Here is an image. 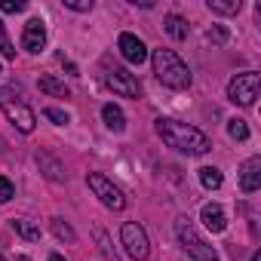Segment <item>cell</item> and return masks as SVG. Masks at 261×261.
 I'll list each match as a JSON object with an SVG mask.
<instances>
[{
	"label": "cell",
	"mask_w": 261,
	"mask_h": 261,
	"mask_svg": "<svg viewBox=\"0 0 261 261\" xmlns=\"http://www.w3.org/2000/svg\"><path fill=\"white\" fill-rule=\"evenodd\" d=\"M49 224H53V233H56L59 240H65V243H74V240H77L74 227H71V224H65V218H53Z\"/></svg>",
	"instance_id": "cell-21"
},
{
	"label": "cell",
	"mask_w": 261,
	"mask_h": 261,
	"mask_svg": "<svg viewBox=\"0 0 261 261\" xmlns=\"http://www.w3.org/2000/svg\"><path fill=\"white\" fill-rule=\"evenodd\" d=\"M209 40H215V43H224L227 40V31L224 28H209V34H206Z\"/></svg>",
	"instance_id": "cell-28"
},
{
	"label": "cell",
	"mask_w": 261,
	"mask_h": 261,
	"mask_svg": "<svg viewBox=\"0 0 261 261\" xmlns=\"http://www.w3.org/2000/svg\"><path fill=\"white\" fill-rule=\"evenodd\" d=\"M37 86H40V92H46V95H53V98H68V95H71V89H68L59 77H49V74L40 77Z\"/></svg>",
	"instance_id": "cell-14"
},
{
	"label": "cell",
	"mask_w": 261,
	"mask_h": 261,
	"mask_svg": "<svg viewBox=\"0 0 261 261\" xmlns=\"http://www.w3.org/2000/svg\"><path fill=\"white\" fill-rule=\"evenodd\" d=\"M0 261H4V255H0Z\"/></svg>",
	"instance_id": "cell-32"
},
{
	"label": "cell",
	"mask_w": 261,
	"mask_h": 261,
	"mask_svg": "<svg viewBox=\"0 0 261 261\" xmlns=\"http://www.w3.org/2000/svg\"><path fill=\"white\" fill-rule=\"evenodd\" d=\"M252 261H261V255H258V252H255V255H252Z\"/></svg>",
	"instance_id": "cell-31"
},
{
	"label": "cell",
	"mask_w": 261,
	"mask_h": 261,
	"mask_svg": "<svg viewBox=\"0 0 261 261\" xmlns=\"http://www.w3.org/2000/svg\"><path fill=\"white\" fill-rule=\"evenodd\" d=\"M200 218H203V224H206V230H212V233H221V230L227 227V218H224V209H221L218 203H206V206H203V212H200Z\"/></svg>",
	"instance_id": "cell-12"
},
{
	"label": "cell",
	"mask_w": 261,
	"mask_h": 261,
	"mask_svg": "<svg viewBox=\"0 0 261 261\" xmlns=\"http://www.w3.org/2000/svg\"><path fill=\"white\" fill-rule=\"evenodd\" d=\"M0 56H4V59H16V46L10 43V37H7V28H4V22H0Z\"/></svg>",
	"instance_id": "cell-22"
},
{
	"label": "cell",
	"mask_w": 261,
	"mask_h": 261,
	"mask_svg": "<svg viewBox=\"0 0 261 261\" xmlns=\"http://www.w3.org/2000/svg\"><path fill=\"white\" fill-rule=\"evenodd\" d=\"M221 181H224V175H221L215 166H203V169H200V185H203L206 191H218Z\"/></svg>",
	"instance_id": "cell-16"
},
{
	"label": "cell",
	"mask_w": 261,
	"mask_h": 261,
	"mask_svg": "<svg viewBox=\"0 0 261 261\" xmlns=\"http://www.w3.org/2000/svg\"><path fill=\"white\" fill-rule=\"evenodd\" d=\"M25 0H0V13H25Z\"/></svg>",
	"instance_id": "cell-24"
},
{
	"label": "cell",
	"mask_w": 261,
	"mask_h": 261,
	"mask_svg": "<svg viewBox=\"0 0 261 261\" xmlns=\"http://www.w3.org/2000/svg\"><path fill=\"white\" fill-rule=\"evenodd\" d=\"M105 83H108V89H114V95H123V98H139L142 95L139 80L129 74L126 68H111L105 74Z\"/></svg>",
	"instance_id": "cell-8"
},
{
	"label": "cell",
	"mask_w": 261,
	"mask_h": 261,
	"mask_svg": "<svg viewBox=\"0 0 261 261\" xmlns=\"http://www.w3.org/2000/svg\"><path fill=\"white\" fill-rule=\"evenodd\" d=\"M258 89H261V77L255 71H243L237 77H230L227 83V98L240 108H252L255 98H258Z\"/></svg>",
	"instance_id": "cell-5"
},
{
	"label": "cell",
	"mask_w": 261,
	"mask_h": 261,
	"mask_svg": "<svg viewBox=\"0 0 261 261\" xmlns=\"http://www.w3.org/2000/svg\"><path fill=\"white\" fill-rule=\"evenodd\" d=\"M16 261H31V258H28V255H19V258H16Z\"/></svg>",
	"instance_id": "cell-30"
},
{
	"label": "cell",
	"mask_w": 261,
	"mask_h": 261,
	"mask_svg": "<svg viewBox=\"0 0 261 261\" xmlns=\"http://www.w3.org/2000/svg\"><path fill=\"white\" fill-rule=\"evenodd\" d=\"M0 111H4V117L19 129V133H34V123H37V117H34V111L19 98V95H13L10 89H0Z\"/></svg>",
	"instance_id": "cell-4"
},
{
	"label": "cell",
	"mask_w": 261,
	"mask_h": 261,
	"mask_svg": "<svg viewBox=\"0 0 261 261\" xmlns=\"http://www.w3.org/2000/svg\"><path fill=\"white\" fill-rule=\"evenodd\" d=\"M49 261H65V255H59V252H53V255H49Z\"/></svg>",
	"instance_id": "cell-29"
},
{
	"label": "cell",
	"mask_w": 261,
	"mask_h": 261,
	"mask_svg": "<svg viewBox=\"0 0 261 261\" xmlns=\"http://www.w3.org/2000/svg\"><path fill=\"white\" fill-rule=\"evenodd\" d=\"M227 136H230L233 142H246V139H249V126H246V120L233 117V120L227 123Z\"/></svg>",
	"instance_id": "cell-20"
},
{
	"label": "cell",
	"mask_w": 261,
	"mask_h": 261,
	"mask_svg": "<svg viewBox=\"0 0 261 261\" xmlns=\"http://www.w3.org/2000/svg\"><path fill=\"white\" fill-rule=\"evenodd\" d=\"M13 230H16L22 240H31V243H34V240H40V227H37V224H31L28 218H13Z\"/></svg>",
	"instance_id": "cell-17"
},
{
	"label": "cell",
	"mask_w": 261,
	"mask_h": 261,
	"mask_svg": "<svg viewBox=\"0 0 261 261\" xmlns=\"http://www.w3.org/2000/svg\"><path fill=\"white\" fill-rule=\"evenodd\" d=\"M37 163H43V166H46V169H49V172H46V175H49V178H53V181H59V178H62V166H59V163H56V160H49V157H37Z\"/></svg>",
	"instance_id": "cell-25"
},
{
	"label": "cell",
	"mask_w": 261,
	"mask_h": 261,
	"mask_svg": "<svg viewBox=\"0 0 261 261\" xmlns=\"http://www.w3.org/2000/svg\"><path fill=\"white\" fill-rule=\"evenodd\" d=\"M120 243H123L126 255L133 258V261H148V255H151V243H148V233H145L142 224L126 221V224L120 227Z\"/></svg>",
	"instance_id": "cell-6"
},
{
	"label": "cell",
	"mask_w": 261,
	"mask_h": 261,
	"mask_svg": "<svg viewBox=\"0 0 261 261\" xmlns=\"http://www.w3.org/2000/svg\"><path fill=\"white\" fill-rule=\"evenodd\" d=\"M261 188V157H249L240 166V191L243 194H255Z\"/></svg>",
	"instance_id": "cell-11"
},
{
	"label": "cell",
	"mask_w": 261,
	"mask_h": 261,
	"mask_svg": "<svg viewBox=\"0 0 261 261\" xmlns=\"http://www.w3.org/2000/svg\"><path fill=\"white\" fill-rule=\"evenodd\" d=\"M163 28H166V34H169L172 40H185V37H188V22H185L181 16H175V13H169V16L163 19Z\"/></svg>",
	"instance_id": "cell-15"
},
{
	"label": "cell",
	"mask_w": 261,
	"mask_h": 261,
	"mask_svg": "<svg viewBox=\"0 0 261 261\" xmlns=\"http://www.w3.org/2000/svg\"><path fill=\"white\" fill-rule=\"evenodd\" d=\"M95 240H98V252H101V258H105V261H120V258H117V252H114V246H111V237H108L101 227H95Z\"/></svg>",
	"instance_id": "cell-19"
},
{
	"label": "cell",
	"mask_w": 261,
	"mask_h": 261,
	"mask_svg": "<svg viewBox=\"0 0 261 261\" xmlns=\"http://www.w3.org/2000/svg\"><path fill=\"white\" fill-rule=\"evenodd\" d=\"M212 13H218V16H233V13H240V0H209L206 4Z\"/></svg>",
	"instance_id": "cell-18"
},
{
	"label": "cell",
	"mask_w": 261,
	"mask_h": 261,
	"mask_svg": "<svg viewBox=\"0 0 261 261\" xmlns=\"http://www.w3.org/2000/svg\"><path fill=\"white\" fill-rule=\"evenodd\" d=\"M43 114H46V117H49V120H53V123H56V126H65V123H68V120H71V117H68V114H65V111H59V108H46V111H43Z\"/></svg>",
	"instance_id": "cell-26"
},
{
	"label": "cell",
	"mask_w": 261,
	"mask_h": 261,
	"mask_svg": "<svg viewBox=\"0 0 261 261\" xmlns=\"http://www.w3.org/2000/svg\"><path fill=\"white\" fill-rule=\"evenodd\" d=\"M117 49H120V56L129 62V65H142L145 59H148V46L142 43V37H136V34H120V40H117Z\"/></svg>",
	"instance_id": "cell-9"
},
{
	"label": "cell",
	"mask_w": 261,
	"mask_h": 261,
	"mask_svg": "<svg viewBox=\"0 0 261 261\" xmlns=\"http://www.w3.org/2000/svg\"><path fill=\"white\" fill-rule=\"evenodd\" d=\"M101 120H105V126L111 129V133H123L126 129V117H123V111L117 105H105L101 108Z\"/></svg>",
	"instance_id": "cell-13"
},
{
	"label": "cell",
	"mask_w": 261,
	"mask_h": 261,
	"mask_svg": "<svg viewBox=\"0 0 261 261\" xmlns=\"http://www.w3.org/2000/svg\"><path fill=\"white\" fill-rule=\"evenodd\" d=\"M13 197H16V188H13V181L0 175V203H10Z\"/></svg>",
	"instance_id": "cell-23"
},
{
	"label": "cell",
	"mask_w": 261,
	"mask_h": 261,
	"mask_svg": "<svg viewBox=\"0 0 261 261\" xmlns=\"http://www.w3.org/2000/svg\"><path fill=\"white\" fill-rule=\"evenodd\" d=\"M151 62H154V74L163 86H169V89H188L191 86V80H194L191 68L172 49H154Z\"/></svg>",
	"instance_id": "cell-2"
},
{
	"label": "cell",
	"mask_w": 261,
	"mask_h": 261,
	"mask_svg": "<svg viewBox=\"0 0 261 261\" xmlns=\"http://www.w3.org/2000/svg\"><path fill=\"white\" fill-rule=\"evenodd\" d=\"M154 129H157V136L163 139V145H169V148H175L181 154H206L212 148V142H209L206 133H200L197 126L178 123L172 117H160L154 123Z\"/></svg>",
	"instance_id": "cell-1"
},
{
	"label": "cell",
	"mask_w": 261,
	"mask_h": 261,
	"mask_svg": "<svg viewBox=\"0 0 261 261\" xmlns=\"http://www.w3.org/2000/svg\"><path fill=\"white\" fill-rule=\"evenodd\" d=\"M68 10H77V13H89L92 10V0H65Z\"/></svg>",
	"instance_id": "cell-27"
},
{
	"label": "cell",
	"mask_w": 261,
	"mask_h": 261,
	"mask_svg": "<svg viewBox=\"0 0 261 261\" xmlns=\"http://www.w3.org/2000/svg\"><path fill=\"white\" fill-rule=\"evenodd\" d=\"M89 188H92V194L108 206V209H114V212H120V209H126V197H123V191L108 178V175H101V172H89Z\"/></svg>",
	"instance_id": "cell-7"
},
{
	"label": "cell",
	"mask_w": 261,
	"mask_h": 261,
	"mask_svg": "<svg viewBox=\"0 0 261 261\" xmlns=\"http://www.w3.org/2000/svg\"><path fill=\"white\" fill-rule=\"evenodd\" d=\"M46 46V28H43V19H28L25 22V31H22V49L28 53H40Z\"/></svg>",
	"instance_id": "cell-10"
},
{
	"label": "cell",
	"mask_w": 261,
	"mask_h": 261,
	"mask_svg": "<svg viewBox=\"0 0 261 261\" xmlns=\"http://www.w3.org/2000/svg\"><path fill=\"white\" fill-rule=\"evenodd\" d=\"M175 237H178L181 249H185L194 261H218L215 246H209V243L203 240V233L194 227L191 218H178V221H175Z\"/></svg>",
	"instance_id": "cell-3"
}]
</instances>
